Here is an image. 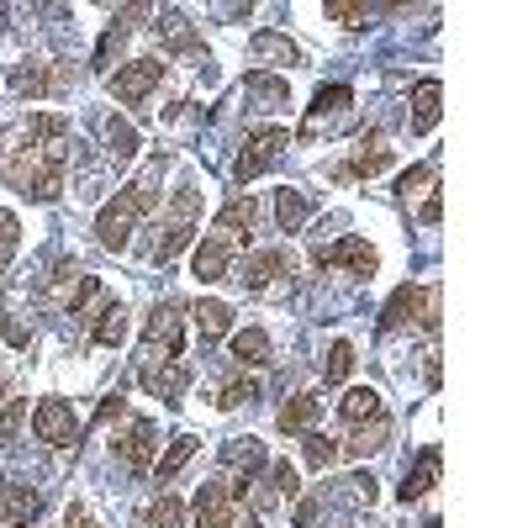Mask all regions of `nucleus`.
Returning a JSON list of instances; mask_svg holds the SVG:
<instances>
[{
    "label": "nucleus",
    "instance_id": "2eb2a0df",
    "mask_svg": "<svg viewBox=\"0 0 528 528\" xmlns=\"http://www.w3.org/2000/svg\"><path fill=\"white\" fill-rule=\"evenodd\" d=\"M423 307H428V291H418V286H396V291H391V301H386V312H381V328H386V333L407 328Z\"/></svg>",
    "mask_w": 528,
    "mask_h": 528
},
{
    "label": "nucleus",
    "instance_id": "4be33fe9",
    "mask_svg": "<svg viewBox=\"0 0 528 528\" xmlns=\"http://www.w3.org/2000/svg\"><path fill=\"white\" fill-rule=\"evenodd\" d=\"M233 360L238 365H270V333H264V328L233 333Z\"/></svg>",
    "mask_w": 528,
    "mask_h": 528
},
{
    "label": "nucleus",
    "instance_id": "4c0bfd02",
    "mask_svg": "<svg viewBox=\"0 0 528 528\" xmlns=\"http://www.w3.org/2000/svg\"><path fill=\"white\" fill-rule=\"evenodd\" d=\"M90 301H101V280H96V275H80V286H74V296H69V312L80 317Z\"/></svg>",
    "mask_w": 528,
    "mask_h": 528
},
{
    "label": "nucleus",
    "instance_id": "a19ab883",
    "mask_svg": "<svg viewBox=\"0 0 528 528\" xmlns=\"http://www.w3.org/2000/svg\"><path fill=\"white\" fill-rule=\"evenodd\" d=\"M254 48H259V53H275V59H286V64L296 59V48L286 43V37H275V32H259V43H254Z\"/></svg>",
    "mask_w": 528,
    "mask_h": 528
},
{
    "label": "nucleus",
    "instance_id": "6ab92c4d",
    "mask_svg": "<svg viewBox=\"0 0 528 528\" xmlns=\"http://www.w3.org/2000/svg\"><path fill=\"white\" fill-rule=\"evenodd\" d=\"M191 317H196L201 338H228V333H233V307H228V301H217V296L196 301V307H191Z\"/></svg>",
    "mask_w": 528,
    "mask_h": 528
},
{
    "label": "nucleus",
    "instance_id": "dca6fc26",
    "mask_svg": "<svg viewBox=\"0 0 528 528\" xmlns=\"http://www.w3.org/2000/svg\"><path fill=\"white\" fill-rule=\"evenodd\" d=\"M439 111H444V85L423 80L418 90H412V132H433L439 127Z\"/></svg>",
    "mask_w": 528,
    "mask_h": 528
},
{
    "label": "nucleus",
    "instance_id": "7ed1b4c3",
    "mask_svg": "<svg viewBox=\"0 0 528 528\" xmlns=\"http://www.w3.org/2000/svg\"><path fill=\"white\" fill-rule=\"evenodd\" d=\"M196 528H254V513L222 481H212L196 492Z\"/></svg>",
    "mask_w": 528,
    "mask_h": 528
},
{
    "label": "nucleus",
    "instance_id": "20e7f679",
    "mask_svg": "<svg viewBox=\"0 0 528 528\" xmlns=\"http://www.w3.org/2000/svg\"><path fill=\"white\" fill-rule=\"evenodd\" d=\"M143 344H148V354H164L159 365H169V360H180L185 354V317H180V307H154V317H148V328H143Z\"/></svg>",
    "mask_w": 528,
    "mask_h": 528
},
{
    "label": "nucleus",
    "instance_id": "f257e3e1",
    "mask_svg": "<svg viewBox=\"0 0 528 528\" xmlns=\"http://www.w3.org/2000/svg\"><path fill=\"white\" fill-rule=\"evenodd\" d=\"M148 212V201L132 191H117V201H106L101 206V217H96V238H101V249H111V254H122L127 243H132V228H138V217Z\"/></svg>",
    "mask_w": 528,
    "mask_h": 528
},
{
    "label": "nucleus",
    "instance_id": "37998d69",
    "mask_svg": "<svg viewBox=\"0 0 528 528\" xmlns=\"http://www.w3.org/2000/svg\"><path fill=\"white\" fill-rule=\"evenodd\" d=\"M254 90H259V96L264 101H286V80H270V74H254V80H249Z\"/></svg>",
    "mask_w": 528,
    "mask_h": 528
},
{
    "label": "nucleus",
    "instance_id": "9d476101",
    "mask_svg": "<svg viewBox=\"0 0 528 528\" xmlns=\"http://www.w3.org/2000/svg\"><path fill=\"white\" fill-rule=\"evenodd\" d=\"M317 264H338V270H349V275H375V264H381V259H375V249H370L365 238L349 233V238L328 243V249L317 254Z\"/></svg>",
    "mask_w": 528,
    "mask_h": 528
},
{
    "label": "nucleus",
    "instance_id": "393cba45",
    "mask_svg": "<svg viewBox=\"0 0 528 528\" xmlns=\"http://www.w3.org/2000/svg\"><path fill=\"white\" fill-rule=\"evenodd\" d=\"M391 164V148L381 143V138H365V148L349 159V175H360V180H370V175H381V169Z\"/></svg>",
    "mask_w": 528,
    "mask_h": 528
},
{
    "label": "nucleus",
    "instance_id": "b1692460",
    "mask_svg": "<svg viewBox=\"0 0 528 528\" xmlns=\"http://www.w3.org/2000/svg\"><path fill=\"white\" fill-rule=\"evenodd\" d=\"M386 433H391V428H386V418H381V423H360V433H354L349 444H338V449H344L349 460H370L375 449H386Z\"/></svg>",
    "mask_w": 528,
    "mask_h": 528
},
{
    "label": "nucleus",
    "instance_id": "a211bd4d",
    "mask_svg": "<svg viewBox=\"0 0 528 528\" xmlns=\"http://www.w3.org/2000/svg\"><path fill=\"white\" fill-rule=\"evenodd\" d=\"M286 270H291V249H270V254H254L249 264H243V275H238V280L259 291V286H270V280H275V275H286Z\"/></svg>",
    "mask_w": 528,
    "mask_h": 528
},
{
    "label": "nucleus",
    "instance_id": "79ce46f5",
    "mask_svg": "<svg viewBox=\"0 0 528 528\" xmlns=\"http://www.w3.org/2000/svg\"><path fill=\"white\" fill-rule=\"evenodd\" d=\"M296 492H301V486H296V470L280 460V465H275V497H286V502H291Z\"/></svg>",
    "mask_w": 528,
    "mask_h": 528
},
{
    "label": "nucleus",
    "instance_id": "72a5a7b5",
    "mask_svg": "<svg viewBox=\"0 0 528 528\" xmlns=\"http://www.w3.org/2000/svg\"><path fill=\"white\" fill-rule=\"evenodd\" d=\"M333 22H344V27H365L370 22V6H360V0H328L323 6Z\"/></svg>",
    "mask_w": 528,
    "mask_h": 528
},
{
    "label": "nucleus",
    "instance_id": "49530a36",
    "mask_svg": "<svg viewBox=\"0 0 528 528\" xmlns=\"http://www.w3.org/2000/svg\"><path fill=\"white\" fill-rule=\"evenodd\" d=\"M439 217H444V196H428V201H423V222L433 228V222H439Z\"/></svg>",
    "mask_w": 528,
    "mask_h": 528
},
{
    "label": "nucleus",
    "instance_id": "e433bc0d",
    "mask_svg": "<svg viewBox=\"0 0 528 528\" xmlns=\"http://www.w3.org/2000/svg\"><path fill=\"white\" fill-rule=\"evenodd\" d=\"M11 90H16V96H27V90H32V96H43L48 74L43 69H11Z\"/></svg>",
    "mask_w": 528,
    "mask_h": 528
},
{
    "label": "nucleus",
    "instance_id": "58836bf2",
    "mask_svg": "<svg viewBox=\"0 0 528 528\" xmlns=\"http://www.w3.org/2000/svg\"><path fill=\"white\" fill-rule=\"evenodd\" d=\"M428 180H433V169H428V164H412V169H407V175H402V180H396V191H402V196H418V191H423V185H428Z\"/></svg>",
    "mask_w": 528,
    "mask_h": 528
},
{
    "label": "nucleus",
    "instance_id": "6e6552de",
    "mask_svg": "<svg viewBox=\"0 0 528 528\" xmlns=\"http://www.w3.org/2000/svg\"><path fill=\"white\" fill-rule=\"evenodd\" d=\"M59 191H64V148H48V154L22 175V196H32V201H59Z\"/></svg>",
    "mask_w": 528,
    "mask_h": 528
},
{
    "label": "nucleus",
    "instance_id": "39448f33",
    "mask_svg": "<svg viewBox=\"0 0 528 528\" xmlns=\"http://www.w3.org/2000/svg\"><path fill=\"white\" fill-rule=\"evenodd\" d=\"M280 148H286V127H259V132H249V138H243V154L233 159L238 185H243V180H254V175H264V169L275 164Z\"/></svg>",
    "mask_w": 528,
    "mask_h": 528
},
{
    "label": "nucleus",
    "instance_id": "4468645a",
    "mask_svg": "<svg viewBox=\"0 0 528 528\" xmlns=\"http://www.w3.org/2000/svg\"><path fill=\"white\" fill-rule=\"evenodd\" d=\"M143 386L159 396V402H180L185 386H191V370H185L180 360H169V365H148L143 370Z\"/></svg>",
    "mask_w": 528,
    "mask_h": 528
},
{
    "label": "nucleus",
    "instance_id": "423d86ee",
    "mask_svg": "<svg viewBox=\"0 0 528 528\" xmlns=\"http://www.w3.org/2000/svg\"><path fill=\"white\" fill-rule=\"evenodd\" d=\"M32 428H37V439L53 444V449H74V444H80V418H74L64 402H37L32 407Z\"/></svg>",
    "mask_w": 528,
    "mask_h": 528
},
{
    "label": "nucleus",
    "instance_id": "c85d7f7f",
    "mask_svg": "<svg viewBox=\"0 0 528 528\" xmlns=\"http://www.w3.org/2000/svg\"><path fill=\"white\" fill-rule=\"evenodd\" d=\"M349 101H354V90H349V85H323V90L312 96V117H307V127H317V122L328 117V111H344Z\"/></svg>",
    "mask_w": 528,
    "mask_h": 528
},
{
    "label": "nucleus",
    "instance_id": "f8f14e48",
    "mask_svg": "<svg viewBox=\"0 0 528 528\" xmlns=\"http://www.w3.org/2000/svg\"><path fill=\"white\" fill-rule=\"evenodd\" d=\"M439 465H444V455H439V444H428V449H423V455H418V465H412V470H407V481H402V492H396V497H402L407 507H412V502H418V497H428V492H433V486H439Z\"/></svg>",
    "mask_w": 528,
    "mask_h": 528
},
{
    "label": "nucleus",
    "instance_id": "7c9ffc66",
    "mask_svg": "<svg viewBox=\"0 0 528 528\" xmlns=\"http://www.w3.org/2000/svg\"><path fill=\"white\" fill-rule=\"evenodd\" d=\"M222 460L243 465V470H259L264 465V444L259 439H228V444H222Z\"/></svg>",
    "mask_w": 528,
    "mask_h": 528
},
{
    "label": "nucleus",
    "instance_id": "473e14b6",
    "mask_svg": "<svg viewBox=\"0 0 528 528\" xmlns=\"http://www.w3.org/2000/svg\"><path fill=\"white\" fill-rule=\"evenodd\" d=\"M349 370H354V344H344V338H338V344L328 349V360H323V375H328V386H338V381H344Z\"/></svg>",
    "mask_w": 528,
    "mask_h": 528
},
{
    "label": "nucleus",
    "instance_id": "c756f323",
    "mask_svg": "<svg viewBox=\"0 0 528 528\" xmlns=\"http://www.w3.org/2000/svg\"><path fill=\"white\" fill-rule=\"evenodd\" d=\"M338 460H344L338 439H328V433H307V465H312V470H333Z\"/></svg>",
    "mask_w": 528,
    "mask_h": 528
},
{
    "label": "nucleus",
    "instance_id": "9b49d317",
    "mask_svg": "<svg viewBox=\"0 0 528 528\" xmlns=\"http://www.w3.org/2000/svg\"><path fill=\"white\" fill-rule=\"evenodd\" d=\"M43 497H37V486H27L22 476L0 481V523H32Z\"/></svg>",
    "mask_w": 528,
    "mask_h": 528
},
{
    "label": "nucleus",
    "instance_id": "0eeeda50",
    "mask_svg": "<svg viewBox=\"0 0 528 528\" xmlns=\"http://www.w3.org/2000/svg\"><path fill=\"white\" fill-rule=\"evenodd\" d=\"M159 80H164V59H132V64H122L117 74H111V96H117L122 106H138Z\"/></svg>",
    "mask_w": 528,
    "mask_h": 528
},
{
    "label": "nucleus",
    "instance_id": "f03ea898",
    "mask_svg": "<svg viewBox=\"0 0 528 528\" xmlns=\"http://www.w3.org/2000/svg\"><path fill=\"white\" fill-rule=\"evenodd\" d=\"M196 217H201V191H191V185H185V191H175V206H169V222H164V238L154 243V264H169L175 259L185 243L196 238Z\"/></svg>",
    "mask_w": 528,
    "mask_h": 528
},
{
    "label": "nucleus",
    "instance_id": "c03bdc74",
    "mask_svg": "<svg viewBox=\"0 0 528 528\" xmlns=\"http://www.w3.org/2000/svg\"><path fill=\"white\" fill-rule=\"evenodd\" d=\"M64 528H101V523H96V518H90V513H85V507H80V502H74V507H69V513H64Z\"/></svg>",
    "mask_w": 528,
    "mask_h": 528
},
{
    "label": "nucleus",
    "instance_id": "5701e85b",
    "mask_svg": "<svg viewBox=\"0 0 528 528\" xmlns=\"http://www.w3.org/2000/svg\"><path fill=\"white\" fill-rule=\"evenodd\" d=\"M196 449H201V439H196V433H180V439L164 449V460L154 465V470H159V481H175L180 470L191 465V455H196Z\"/></svg>",
    "mask_w": 528,
    "mask_h": 528
},
{
    "label": "nucleus",
    "instance_id": "ddd939ff",
    "mask_svg": "<svg viewBox=\"0 0 528 528\" xmlns=\"http://www.w3.org/2000/svg\"><path fill=\"white\" fill-rule=\"evenodd\" d=\"M228 264H233V243L228 238H201L196 254H191L196 280H222V275H228Z\"/></svg>",
    "mask_w": 528,
    "mask_h": 528
},
{
    "label": "nucleus",
    "instance_id": "f704fd0d",
    "mask_svg": "<svg viewBox=\"0 0 528 528\" xmlns=\"http://www.w3.org/2000/svg\"><path fill=\"white\" fill-rule=\"evenodd\" d=\"M254 402H259V386H254V381H233L228 391L217 396L222 412H238V407H254Z\"/></svg>",
    "mask_w": 528,
    "mask_h": 528
},
{
    "label": "nucleus",
    "instance_id": "f3484780",
    "mask_svg": "<svg viewBox=\"0 0 528 528\" xmlns=\"http://www.w3.org/2000/svg\"><path fill=\"white\" fill-rule=\"evenodd\" d=\"M338 412H344V423H381L386 418V402H381V391H370V386H354L344 402H338Z\"/></svg>",
    "mask_w": 528,
    "mask_h": 528
},
{
    "label": "nucleus",
    "instance_id": "c9c22d12",
    "mask_svg": "<svg viewBox=\"0 0 528 528\" xmlns=\"http://www.w3.org/2000/svg\"><path fill=\"white\" fill-rule=\"evenodd\" d=\"M22 423H27V402H6V412H0V449H11V444H16Z\"/></svg>",
    "mask_w": 528,
    "mask_h": 528
},
{
    "label": "nucleus",
    "instance_id": "de8ad7c7",
    "mask_svg": "<svg viewBox=\"0 0 528 528\" xmlns=\"http://www.w3.org/2000/svg\"><path fill=\"white\" fill-rule=\"evenodd\" d=\"M6 344H16V349H27V344H32V333H27L22 323H6Z\"/></svg>",
    "mask_w": 528,
    "mask_h": 528
},
{
    "label": "nucleus",
    "instance_id": "ea45409f",
    "mask_svg": "<svg viewBox=\"0 0 528 528\" xmlns=\"http://www.w3.org/2000/svg\"><path fill=\"white\" fill-rule=\"evenodd\" d=\"M16 238H22V228H16V217L11 212H0V264H6L16 254Z\"/></svg>",
    "mask_w": 528,
    "mask_h": 528
},
{
    "label": "nucleus",
    "instance_id": "2f4dec72",
    "mask_svg": "<svg viewBox=\"0 0 528 528\" xmlns=\"http://www.w3.org/2000/svg\"><path fill=\"white\" fill-rule=\"evenodd\" d=\"M143 523H148V528H180V523H185V507H180V497H159V502L143 513Z\"/></svg>",
    "mask_w": 528,
    "mask_h": 528
},
{
    "label": "nucleus",
    "instance_id": "1a4fd4ad",
    "mask_svg": "<svg viewBox=\"0 0 528 528\" xmlns=\"http://www.w3.org/2000/svg\"><path fill=\"white\" fill-rule=\"evenodd\" d=\"M154 439H159V428L148 423V418H138V423H132V428L122 433V439L111 444V449H117V455H122V465L132 470V476H143V470L154 465V449H159Z\"/></svg>",
    "mask_w": 528,
    "mask_h": 528
},
{
    "label": "nucleus",
    "instance_id": "a18cd8bd",
    "mask_svg": "<svg viewBox=\"0 0 528 528\" xmlns=\"http://www.w3.org/2000/svg\"><path fill=\"white\" fill-rule=\"evenodd\" d=\"M122 412H127V402H122V396H106V402H101V412H96V423H111V418H122Z\"/></svg>",
    "mask_w": 528,
    "mask_h": 528
},
{
    "label": "nucleus",
    "instance_id": "412c9836",
    "mask_svg": "<svg viewBox=\"0 0 528 528\" xmlns=\"http://www.w3.org/2000/svg\"><path fill=\"white\" fill-rule=\"evenodd\" d=\"M254 212H259V206H254V196H233V201L217 212V228H222V233H233V238H249V228H254Z\"/></svg>",
    "mask_w": 528,
    "mask_h": 528
},
{
    "label": "nucleus",
    "instance_id": "a878e982",
    "mask_svg": "<svg viewBox=\"0 0 528 528\" xmlns=\"http://www.w3.org/2000/svg\"><path fill=\"white\" fill-rule=\"evenodd\" d=\"M307 212H312V206H307V196H301V191H280V196H275V222H280V233H296L301 222H307Z\"/></svg>",
    "mask_w": 528,
    "mask_h": 528
},
{
    "label": "nucleus",
    "instance_id": "cd10ccee",
    "mask_svg": "<svg viewBox=\"0 0 528 528\" xmlns=\"http://www.w3.org/2000/svg\"><path fill=\"white\" fill-rule=\"evenodd\" d=\"M106 143H111V159H132L138 154V127L127 117H106Z\"/></svg>",
    "mask_w": 528,
    "mask_h": 528
},
{
    "label": "nucleus",
    "instance_id": "09e8293b",
    "mask_svg": "<svg viewBox=\"0 0 528 528\" xmlns=\"http://www.w3.org/2000/svg\"><path fill=\"white\" fill-rule=\"evenodd\" d=\"M11 528H32V523H11Z\"/></svg>",
    "mask_w": 528,
    "mask_h": 528
},
{
    "label": "nucleus",
    "instance_id": "bb28decb",
    "mask_svg": "<svg viewBox=\"0 0 528 528\" xmlns=\"http://www.w3.org/2000/svg\"><path fill=\"white\" fill-rule=\"evenodd\" d=\"M317 407H323V402H317V396H291V402L286 407H280V433H301V428H307L312 418H317Z\"/></svg>",
    "mask_w": 528,
    "mask_h": 528
},
{
    "label": "nucleus",
    "instance_id": "aec40b11",
    "mask_svg": "<svg viewBox=\"0 0 528 528\" xmlns=\"http://www.w3.org/2000/svg\"><path fill=\"white\" fill-rule=\"evenodd\" d=\"M122 338H127V307H122V301H106L101 317H96V328H90V344H96V349H117Z\"/></svg>",
    "mask_w": 528,
    "mask_h": 528
}]
</instances>
